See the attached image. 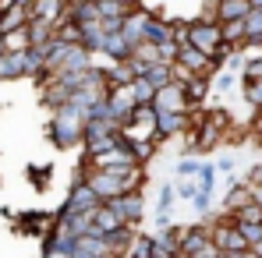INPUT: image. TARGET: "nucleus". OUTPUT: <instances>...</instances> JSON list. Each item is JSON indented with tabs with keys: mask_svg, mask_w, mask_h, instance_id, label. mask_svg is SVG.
Returning <instances> with one entry per match:
<instances>
[{
	"mask_svg": "<svg viewBox=\"0 0 262 258\" xmlns=\"http://www.w3.org/2000/svg\"><path fill=\"white\" fill-rule=\"evenodd\" d=\"M50 138H53V145H60V149H71V145L85 142V113H82L78 106H71V103L60 106L57 117H53Z\"/></svg>",
	"mask_w": 262,
	"mask_h": 258,
	"instance_id": "1",
	"label": "nucleus"
},
{
	"mask_svg": "<svg viewBox=\"0 0 262 258\" xmlns=\"http://www.w3.org/2000/svg\"><path fill=\"white\" fill-rule=\"evenodd\" d=\"M199 170H202V159H181L174 167V173L181 177V180H188V177H199Z\"/></svg>",
	"mask_w": 262,
	"mask_h": 258,
	"instance_id": "22",
	"label": "nucleus"
},
{
	"mask_svg": "<svg viewBox=\"0 0 262 258\" xmlns=\"http://www.w3.org/2000/svg\"><path fill=\"white\" fill-rule=\"evenodd\" d=\"M195 180H199V195H213V187H216V163H202Z\"/></svg>",
	"mask_w": 262,
	"mask_h": 258,
	"instance_id": "17",
	"label": "nucleus"
},
{
	"mask_svg": "<svg viewBox=\"0 0 262 258\" xmlns=\"http://www.w3.org/2000/svg\"><path fill=\"white\" fill-rule=\"evenodd\" d=\"M124 142H156L160 145V113L156 106H135L128 121L121 124Z\"/></svg>",
	"mask_w": 262,
	"mask_h": 258,
	"instance_id": "2",
	"label": "nucleus"
},
{
	"mask_svg": "<svg viewBox=\"0 0 262 258\" xmlns=\"http://www.w3.org/2000/svg\"><path fill=\"white\" fill-rule=\"evenodd\" d=\"M252 202H255V205H262V187H252Z\"/></svg>",
	"mask_w": 262,
	"mask_h": 258,
	"instance_id": "30",
	"label": "nucleus"
},
{
	"mask_svg": "<svg viewBox=\"0 0 262 258\" xmlns=\"http://www.w3.org/2000/svg\"><path fill=\"white\" fill-rule=\"evenodd\" d=\"M149 18H152V11H145V7H135L128 18H124V29H121V36L128 39L135 50L145 43V25H149Z\"/></svg>",
	"mask_w": 262,
	"mask_h": 258,
	"instance_id": "9",
	"label": "nucleus"
},
{
	"mask_svg": "<svg viewBox=\"0 0 262 258\" xmlns=\"http://www.w3.org/2000/svg\"><path fill=\"white\" fill-rule=\"evenodd\" d=\"M252 251H255V255H259V258H262V241H259V244H255V248H252Z\"/></svg>",
	"mask_w": 262,
	"mask_h": 258,
	"instance_id": "31",
	"label": "nucleus"
},
{
	"mask_svg": "<svg viewBox=\"0 0 262 258\" xmlns=\"http://www.w3.org/2000/svg\"><path fill=\"white\" fill-rule=\"evenodd\" d=\"M209 244H213V241H209V223H206V226H202V223L184 226V237H181V255H177V258H195V255H202Z\"/></svg>",
	"mask_w": 262,
	"mask_h": 258,
	"instance_id": "7",
	"label": "nucleus"
},
{
	"mask_svg": "<svg viewBox=\"0 0 262 258\" xmlns=\"http://www.w3.org/2000/svg\"><path fill=\"white\" fill-rule=\"evenodd\" d=\"M237 230L245 233V241H248L252 248H255V244L262 241V226H255V223H237Z\"/></svg>",
	"mask_w": 262,
	"mask_h": 258,
	"instance_id": "24",
	"label": "nucleus"
},
{
	"mask_svg": "<svg viewBox=\"0 0 262 258\" xmlns=\"http://www.w3.org/2000/svg\"><path fill=\"white\" fill-rule=\"evenodd\" d=\"M142 78L160 92V88H167L170 82H174V64H149V67L142 71Z\"/></svg>",
	"mask_w": 262,
	"mask_h": 258,
	"instance_id": "14",
	"label": "nucleus"
},
{
	"mask_svg": "<svg viewBox=\"0 0 262 258\" xmlns=\"http://www.w3.org/2000/svg\"><path fill=\"white\" fill-rule=\"evenodd\" d=\"M223 205H227V213H241V209H248L252 205V187L241 180V184H230V191H227V198H223Z\"/></svg>",
	"mask_w": 262,
	"mask_h": 258,
	"instance_id": "13",
	"label": "nucleus"
},
{
	"mask_svg": "<svg viewBox=\"0 0 262 258\" xmlns=\"http://www.w3.org/2000/svg\"><path fill=\"white\" fill-rule=\"evenodd\" d=\"M103 202H99V195L89 187L85 180H75L71 184V195H68V202L60 205V216L57 219H68V216H75V213H92V209H99Z\"/></svg>",
	"mask_w": 262,
	"mask_h": 258,
	"instance_id": "4",
	"label": "nucleus"
},
{
	"mask_svg": "<svg viewBox=\"0 0 262 258\" xmlns=\"http://www.w3.org/2000/svg\"><path fill=\"white\" fill-rule=\"evenodd\" d=\"M248 14H252V0H216V7H213V18H216L220 25L245 21Z\"/></svg>",
	"mask_w": 262,
	"mask_h": 258,
	"instance_id": "11",
	"label": "nucleus"
},
{
	"mask_svg": "<svg viewBox=\"0 0 262 258\" xmlns=\"http://www.w3.org/2000/svg\"><path fill=\"white\" fill-rule=\"evenodd\" d=\"M149 255H156V241H152V233H138L128 258H149Z\"/></svg>",
	"mask_w": 262,
	"mask_h": 258,
	"instance_id": "16",
	"label": "nucleus"
},
{
	"mask_svg": "<svg viewBox=\"0 0 262 258\" xmlns=\"http://www.w3.org/2000/svg\"><path fill=\"white\" fill-rule=\"evenodd\" d=\"M195 209H199V213H209V209H213V195H199V198H195Z\"/></svg>",
	"mask_w": 262,
	"mask_h": 258,
	"instance_id": "27",
	"label": "nucleus"
},
{
	"mask_svg": "<svg viewBox=\"0 0 262 258\" xmlns=\"http://www.w3.org/2000/svg\"><path fill=\"white\" fill-rule=\"evenodd\" d=\"M106 205H114L117 213L124 216V223L138 230V219L145 216V195H142V191H124L121 198H114V202H106Z\"/></svg>",
	"mask_w": 262,
	"mask_h": 258,
	"instance_id": "6",
	"label": "nucleus"
},
{
	"mask_svg": "<svg viewBox=\"0 0 262 258\" xmlns=\"http://www.w3.org/2000/svg\"><path fill=\"white\" fill-rule=\"evenodd\" d=\"M241 82H262V60H252L241 67Z\"/></svg>",
	"mask_w": 262,
	"mask_h": 258,
	"instance_id": "25",
	"label": "nucleus"
},
{
	"mask_svg": "<svg viewBox=\"0 0 262 258\" xmlns=\"http://www.w3.org/2000/svg\"><path fill=\"white\" fill-rule=\"evenodd\" d=\"M245 184H248V187H262V159L248 173H245Z\"/></svg>",
	"mask_w": 262,
	"mask_h": 258,
	"instance_id": "26",
	"label": "nucleus"
},
{
	"mask_svg": "<svg viewBox=\"0 0 262 258\" xmlns=\"http://www.w3.org/2000/svg\"><path fill=\"white\" fill-rule=\"evenodd\" d=\"M103 43H106V32H103L99 21L96 25H82V46L89 53H103Z\"/></svg>",
	"mask_w": 262,
	"mask_h": 258,
	"instance_id": "15",
	"label": "nucleus"
},
{
	"mask_svg": "<svg viewBox=\"0 0 262 258\" xmlns=\"http://www.w3.org/2000/svg\"><path fill=\"white\" fill-rule=\"evenodd\" d=\"M128 145H131V152H135V159H138V167H145L156 156V149H160L156 142H128Z\"/></svg>",
	"mask_w": 262,
	"mask_h": 258,
	"instance_id": "18",
	"label": "nucleus"
},
{
	"mask_svg": "<svg viewBox=\"0 0 262 258\" xmlns=\"http://www.w3.org/2000/svg\"><path fill=\"white\" fill-rule=\"evenodd\" d=\"M252 7H255V11H262V0H252Z\"/></svg>",
	"mask_w": 262,
	"mask_h": 258,
	"instance_id": "32",
	"label": "nucleus"
},
{
	"mask_svg": "<svg viewBox=\"0 0 262 258\" xmlns=\"http://www.w3.org/2000/svg\"><path fill=\"white\" fill-rule=\"evenodd\" d=\"M177 198V187L174 184H163L160 187V202H156V216H170V202Z\"/></svg>",
	"mask_w": 262,
	"mask_h": 258,
	"instance_id": "19",
	"label": "nucleus"
},
{
	"mask_svg": "<svg viewBox=\"0 0 262 258\" xmlns=\"http://www.w3.org/2000/svg\"><path fill=\"white\" fill-rule=\"evenodd\" d=\"M234 223H255V226H262V205H248V209H241V213H234Z\"/></svg>",
	"mask_w": 262,
	"mask_h": 258,
	"instance_id": "21",
	"label": "nucleus"
},
{
	"mask_svg": "<svg viewBox=\"0 0 262 258\" xmlns=\"http://www.w3.org/2000/svg\"><path fill=\"white\" fill-rule=\"evenodd\" d=\"M156 113H160V110H156ZM191 124H195L191 113H160V145H163L167 138H174V134H184Z\"/></svg>",
	"mask_w": 262,
	"mask_h": 258,
	"instance_id": "12",
	"label": "nucleus"
},
{
	"mask_svg": "<svg viewBox=\"0 0 262 258\" xmlns=\"http://www.w3.org/2000/svg\"><path fill=\"white\" fill-rule=\"evenodd\" d=\"M216 170L220 173H234V156H223V159L216 163Z\"/></svg>",
	"mask_w": 262,
	"mask_h": 258,
	"instance_id": "28",
	"label": "nucleus"
},
{
	"mask_svg": "<svg viewBox=\"0 0 262 258\" xmlns=\"http://www.w3.org/2000/svg\"><path fill=\"white\" fill-rule=\"evenodd\" d=\"M128 223H124V216L117 213L114 205H99L96 216H92V233H99V237H114V233H121Z\"/></svg>",
	"mask_w": 262,
	"mask_h": 258,
	"instance_id": "8",
	"label": "nucleus"
},
{
	"mask_svg": "<svg viewBox=\"0 0 262 258\" xmlns=\"http://www.w3.org/2000/svg\"><path fill=\"white\" fill-rule=\"evenodd\" d=\"M252 134H255V142L262 138V110L255 113V117H252Z\"/></svg>",
	"mask_w": 262,
	"mask_h": 258,
	"instance_id": "29",
	"label": "nucleus"
},
{
	"mask_svg": "<svg viewBox=\"0 0 262 258\" xmlns=\"http://www.w3.org/2000/svg\"><path fill=\"white\" fill-rule=\"evenodd\" d=\"M245 103L259 113L262 110V82H245Z\"/></svg>",
	"mask_w": 262,
	"mask_h": 258,
	"instance_id": "20",
	"label": "nucleus"
},
{
	"mask_svg": "<svg viewBox=\"0 0 262 258\" xmlns=\"http://www.w3.org/2000/svg\"><path fill=\"white\" fill-rule=\"evenodd\" d=\"M152 106H156L160 113H191L188 92H184L181 82H170L167 88H160V92H156V99H152Z\"/></svg>",
	"mask_w": 262,
	"mask_h": 258,
	"instance_id": "5",
	"label": "nucleus"
},
{
	"mask_svg": "<svg viewBox=\"0 0 262 258\" xmlns=\"http://www.w3.org/2000/svg\"><path fill=\"white\" fill-rule=\"evenodd\" d=\"M177 198H188V202H195V198H199V180H195V177H188V180H177Z\"/></svg>",
	"mask_w": 262,
	"mask_h": 258,
	"instance_id": "23",
	"label": "nucleus"
},
{
	"mask_svg": "<svg viewBox=\"0 0 262 258\" xmlns=\"http://www.w3.org/2000/svg\"><path fill=\"white\" fill-rule=\"evenodd\" d=\"M78 180H85L89 187L99 195V202H103V205H106V202H114V198H121V195L128 191V180H124L121 173H114V170H92V167H82Z\"/></svg>",
	"mask_w": 262,
	"mask_h": 258,
	"instance_id": "3",
	"label": "nucleus"
},
{
	"mask_svg": "<svg viewBox=\"0 0 262 258\" xmlns=\"http://www.w3.org/2000/svg\"><path fill=\"white\" fill-rule=\"evenodd\" d=\"M106 103H110V113H114V121H117V124H124L131 113H135V106H138V99H135L131 85L128 88H110Z\"/></svg>",
	"mask_w": 262,
	"mask_h": 258,
	"instance_id": "10",
	"label": "nucleus"
}]
</instances>
